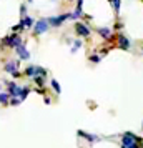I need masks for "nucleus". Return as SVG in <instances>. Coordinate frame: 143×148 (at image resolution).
I'll return each instance as SVG.
<instances>
[{
  "label": "nucleus",
  "instance_id": "f257e3e1",
  "mask_svg": "<svg viewBox=\"0 0 143 148\" xmlns=\"http://www.w3.org/2000/svg\"><path fill=\"white\" fill-rule=\"evenodd\" d=\"M122 148H140V138L127 132L122 136Z\"/></svg>",
  "mask_w": 143,
  "mask_h": 148
},
{
  "label": "nucleus",
  "instance_id": "f03ea898",
  "mask_svg": "<svg viewBox=\"0 0 143 148\" xmlns=\"http://www.w3.org/2000/svg\"><path fill=\"white\" fill-rule=\"evenodd\" d=\"M3 43L8 45V47H12V48H17V47H20V45H23V43H22V37L17 35V34L5 37V38H3Z\"/></svg>",
  "mask_w": 143,
  "mask_h": 148
},
{
  "label": "nucleus",
  "instance_id": "7ed1b4c3",
  "mask_svg": "<svg viewBox=\"0 0 143 148\" xmlns=\"http://www.w3.org/2000/svg\"><path fill=\"white\" fill-rule=\"evenodd\" d=\"M48 22H47V18H40L38 22H35L34 23V34L35 35H42V34H45L48 30Z\"/></svg>",
  "mask_w": 143,
  "mask_h": 148
},
{
  "label": "nucleus",
  "instance_id": "20e7f679",
  "mask_svg": "<svg viewBox=\"0 0 143 148\" xmlns=\"http://www.w3.org/2000/svg\"><path fill=\"white\" fill-rule=\"evenodd\" d=\"M70 18V14H62V15H57V17H50V18H47L48 25H52V27H60L62 23L65 20H68Z\"/></svg>",
  "mask_w": 143,
  "mask_h": 148
},
{
  "label": "nucleus",
  "instance_id": "39448f33",
  "mask_svg": "<svg viewBox=\"0 0 143 148\" xmlns=\"http://www.w3.org/2000/svg\"><path fill=\"white\" fill-rule=\"evenodd\" d=\"M8 97L10 98H18V95H20V87L15 83V82H10L8 83Z\"/></svg>",
  "mask_w": 143,
  "mask_h": 148
},
{
  "label": "nucleus",
  "instance_id": "423d86ee",
  "mask_svg": "<svg viewBox=\"0 0 143 148\" xmlns=\"http://www.w3.org/2000/svg\"><path fill=\"white\" fill-rule=\"evenodd\" d=\"M17 68H18V62H14V60H10L5 63V67H3V70L7 72V73H12L14 77H17Z\"/></svg>",
  "mask_w": 143,
  "mask_h": 148
},
{
  "label": "nucleus",
  "instance_id": "0eeeda50",
  "mask_svg": "<svg viewBox=\"0 0 143 148\" xmlns=\"http://www.w3.org/2000/svg\"><path fill=\"white\" fill-rule=\"evenodd\" d=\"M75 30H77V34L80 35V37H88L90 35V28L87 27L85 23H82V22L75 23Z\"/></svg>",
  "mask_w": 143,
  "mask_h": 148
},
{
  "label": "nucleus",
  "instance_id": "6e6552de",
  "mask_svg": "<svg viewBox=\"0 0 143 148\" xmlns=\"http://www.w3.org/2000/svg\"><path fill=\"white\" fill-rule=\"evenodd\" d=\"M15 50H17V53H18V57H20L22 60H28V58H30V53H28V50H27L25 47H23V45L17 47Z\"/></svg>",
  "mask_w": 143,
  "mask_h": 148
},
{
  "label": "nucleus",
  "instance_id": "1a4fd4ad",
  "mask_svg": "<svg viewBox=\"0 0 143 148\" xmlns=\"http://www.w3.org/2000/svg\"><path fill=\"white\" fill-rule=\"evenodd\" d=\"M118 45H120V48H123V50H128L130 48V40L125 37V35H118Z\"/></svg>",
  "mask_w": 143,
  "mask_h": 148
},
{
  "label": "nucleus",
  "instance_id": "9d476101",
  "mask_svg": "<svg viewBox=\"0 0 143 148\" xmlns=\"http://www.w3.org/2000/svg\"><path fill=\"white\" fill-rule=\"evenodd\" d=\"M34 18H32V17H23V18H22L20 20V25H22V28H32L34 27Z\"/></svg>",
  "mask_w": 143,
  "mask_h": 148
},
{
  "label": "nucleus",
  "instance_id": "9b49d317",
  "mask_svg": "<svg viewBox=\"0 0 143 148\" xmlns=\"http://www.w3.org/2000/svg\"><path fill=\"white\" fill-rule=\"evenodd\" d=\"M98 34L102 35L103 38H105V40H110V38H112V32H110V28H98Z\"/></svg>",
  "mask_w": 143,
  "mask_h": 148
},
{
  "label": "nucleus",
  "instance_id": "f8f14e48",
  "mask_svg": "<svg viewBox=\"0 0 143 148\" xmlns=\"http://www.w3.org/2000/svg\"><path fill=\"white\" fill-rule=\"evenodd\" d=\"M28 93H30V88H28V87H22L20 88V95H18V100L23 101L28 97Z\"/></svg>",
  "mask_w": 143,
  "mask_h": 148
},
{
  "label": "nucleus",
  "instance_id": "ddd939ff",
  "mask_svg": "<svg viewBox=\"0 0 143 148\" xmlns=\"http://www.w3.org/2000/svg\"><path fill=\"white\" fill-rule=\"evenodd\" d=\"M50 85H52V88L55 90V93H58V95L62 93V87L58 85V82L55 80V78H52V82H50Z\"/></svg>",
  "mask_w": 143,
  "mask_h": 148
},
{
  "label": "nucleus",
  "instance_id": "4468645a",
  "mask_svg": "<svg viewBox=\"0 0 143 148\" xmlns=\"http://www.w3.org/2000/svg\"><path fill=\"white\" fill-rule=\"evenodd\" d=\"M8 100H10L8 93H5V92H0V103H2V105H8Z\"/></svg>",
  "mask_w": 143,
  "mask_h": 148
},
{
  "label": "nucleus",
  "instance_id": "2eb2a0df",
  "mask_svg": "<svg viewBox=\"0 0 143 148\" xmlns=\"http://www.w3.org/2000/svg\"><path fill=\"white\" fill-rule=\"evenodd\" d=\"M25 75H28V77L34 78L35 77V65H28V67L25 68Z\"/></svg>",
  "mask_w": 143,
  "mask_h": 148
},
{
  "label": "nucleus",
  "instance_id": "dca6fc26",
  "mask_svg": "<svg viewBox=\"0 0 143 148\" xmlns=\"http://www.w3.org/2000/svg\"><path fill=\"white\" fill-rule=\"evenodd\" d=\"M78 135H82V136H85V138H88L90 141H95V140H96V136H93V135H87L85 132H82V130L78 132Z\"/></svg>",
  "mask_w": 143,
  "mask_h": 148
},
{
  "label": "nucleus",
  "instance_id": "f3484780",
  "mask_svg": "<svg viewBox=\"0 0 143 148\" xmlns=\"http://www.w3.org/2000/svg\"><path fill=\"white\" fill-rule=\"evenodd\" d=\"M34 82L35 83H37V85H43V83H45V78H43V77H34Z\"/></svg>",
  "mask_w": 143,
  "mask_h": 148
},
{
  "label": "nucleus",
  "instance_id": "a211bd4d",
  "mask_svg": "<svg viewBox=\"0 0 143 148\" xmlns=\"http://www.w3.org/2000/svg\"><path fill=\"white\" fill-rule=\"evenodd\" d=\"M80 47H82V42H80V40H75V43H73V47H72V52L75 53V52H77V50H78Z\"/></svg>",
  "mask_w": 143,
  "mask_h": 148
},
{
  "label": "nucleus",
  "instance_id": "6ab92c4d",
  "mask_svg": "<svg viewBox=\"0 0 143 148\" xmlns=\"http://www.w3.org/2000/svg\"><path fill=\"white\" fill-rule=\"evenodd\" d=\"M112 3H113V8H115V12L118 14V12H120V0H112Z\"/></svg>",
  "mask_w": 143,
  "mask_h": 148
},
{
  "label": "nucleus",
  "instance_id": "aec40b11",
  "mask_svg": "<svg viewBox=\"0 0 143 148\" xmlns=\"http://www.w3.org/2000/svg\"><path fill=\"white\" fill-rule=\"evenodd\" d=\"M18 103H20V100H18V98H10V100H8V105H18Z\"/></svg>",
  "mask_w": 143,
  "mask_h": 148
},
{
  "label": "nucleus",
  "instance_id": "412c9836",
  "mask_svg": "<svg viewBox=\"0 0 143 148\" xmlns=\"http://www.w3.org/2000/svg\"><path fill=\"white\" fill-rule=\"evenodd\" d=\"M90 60L93 62V63H98V62H100V57H96V55H92V57H90Z\"/></svg>",
  "mask_w": 143,
  "mask_h": 148
},
{
  "label": "nucleus",
  "instance_id": "4be33fe9",
  "mask_svg": "<svg viewBox=\"0 0 143 148\" xmlns=\"http://www.w3.org/2000/svg\"><path fill=\"white\" fill-rule=\"evenodd\" d=\"M20 15H22V18L25 17V3H22V7H20Z\"/></svg>",
  "mask_w": 143,
  "mask_h": 148
},
{
  "label": "nucleus",
  "instance_id": "5701e85b",
  "mask_svg": "<svg viewBox=\"0 0 143 148\" xmlns=\"http://www.w3.org/2000/svg\"><path fill=\"white\" fill-rule=\"evenodd\" d=\"M27 2H34V0H27Z\"/></svg>",
  "mask_w": 143,
  "mask_h": 148
}]
</instances>
